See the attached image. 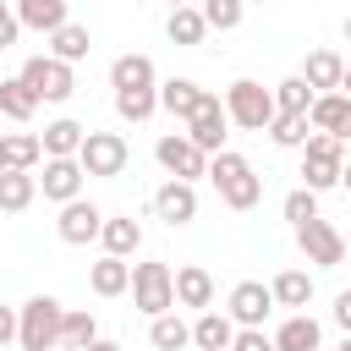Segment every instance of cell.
<instances>
[{"mask_svg":"<svg viewBox=\"0 0 351 351\" xmlns=\"http://www.w3.org/2000/svg\"><path fill=\"white\" fill-rule=\"evenodd\" d=\"M208 181H214L219 203H225V208H236V214L258 208V197H263V176H258L241 154H230V148L208 154Z\"/></svg>","mask_w":351,"mask_h":351,"instance_id":"obj_1","label":"cell"},{"mask_svg":"<svg viewBox=\"0 0 351 351\" xmlns=\"http://www.w3.org/2000/svg\"><path fill=\"white\" fill-rule=\"evenodd\" d=\"M60 318H66V307H60L55 296H27V302L16 307V346H22V351H49V346H60Z\"/></svg>","mask_w":351,"mask_h":351,"instance_id":"obj_2","label":"cell"},{"mask_svg":"<svg viewBox=\"0 0 351 351\" xmlns=\"http://www.w3.org/2000/svg\"><path fill=\"white\" fill-rule=\"evenodd\" d=\"M219 104H225L230 126H241V132H269V121H274V93L263 82H252V77H236Z\"/></svg>","mask_w":351,"mask_h":351,"instance_id":"obj_3","label":"cell"},{"mask_svg":"<svg viewBox=\"0 0 351 351\" xmlns=\"http://www.w3.org/2000/svg\"><path fill=\"white\" fill-rule=\"evenodd\" d=\"M340 170H346V143L313 132L302 143V186L307 192H329V186H340Z\"/></svg>","mask_w":351,"mask_h":351,"instance_id":"obj_4","label":"cell"},{"mask_svg":"<svg viewBox=\"0 0 351 351\" xmlns=\"http://www.w3.org/2000/svg\"><path fill=\"white\" fill-rule=\"evenodd\" d=\"M132 307L159 318V313H176V274L165 263H132Z\"/></svg>","mask_w":351,"mask_h":351,"instance_id":"obj_5","label":"cell"},{"mask_svg":"<svg viewBox=\"0 0 351 351\" xmlns=\"http://www.w3.org/2000/svg\"><path fill=\"white\" fill-rule=\"evenodd\" d=\"M16 77L33 88V99H38V104H66V99L77 93L71 66H66V60H55V55H33V60H22V71H16Z\"/></svg>","mask_w":351,"mask_h":351,"instance_id":"obj_6","label":"cell"},{"mask_svg":"<svg viewBox=\"0 0 351 351\" xmlns=\"http://www.w3.org/2000/svg\"><path fill=\"white\" fill-rule=\"evenodd\" d=\"M126 159H132V148H126V137L121 132H82V148H77V165H82V176H121L126 170Z\"/></svg>","mask_w":351,"mask_h":351,"instance_id":"obj_7","label":"cell"},{"mask_svg":"<svg viewBox=\"0 0 351 351\" xmlns=\"http://www.w3.org/2000/svg\"><path fill=\"white\" fill-rule=\"evenodd\" d=\"M154 159L165 165L170 181H197V176H208V154H203L186 132H165V137L154 143Z\"/></svg>","mask_w":351,"mask_h":351,"instance_id":"obj_8","label":"cell"},{"mask_svg":"<svg viewBox=\"0 0 351 351\" xmlns=\"http://www.w3.org/2000/svg\"><path fill=\"white\" fill-rule=\"evenodd\" d=\"M296 247H302V258L307 263H318V269H335V263H346V236L318 214V219H307V225H296Z\"/></svg>","mask_w":351,"mask_h":351,"instance_id":"obj_9","label":"cell"},{"mask_svg":"<svg viewBox=\"0 0 351 351\" xmlns=\"http://www.w3.org/2000/svg\"><path fill=\"white\" fill-rule=\"evenodd\" d=\"M99 225H104V214H99L88 197H71V203H60L55 236H60L66 247H88V241H99Z\"/></svg>","mask_w":351,"mask_h":351,"instance_id":"obj_10","label":"cell"},{"mask_svg":"<svg viewBox=\"0 0 351 351\" xmlns=\"http://www.w3.org/2000/svg\"><path fill=\"white\" fill-rule=\"evenodd\" d=\"M225 126H230L225 104H219L214 93H203V104H197V110H192V121H186V137H192L203 154H219V148H225Z\"/></svg>","mask_w":351,"mask_h":351,"instance_id":"obj_11","label":"cell"},{"mask_svg":"<svg viewBox=\"0 0 351 351\" xmlns=\"http://www.w3.org/2000/svg\"><path fill=\"white\" fill-rule=\"evenodd\" d=\"M269 313H274V296H269L263 280H241V285L230 291V324H241V329H263Z\"/></svg>","mask_w":351,"mask_h":351,"instance_id":"obj_12","label":"cell"},{"mask_svg":"<svg viewBox=\"0 0 351 351\" xmlns=\"http://www.w3.org/2000/svg\"><path fill=\"white\" fill-rule=\"evenodd\" d=\"M154 214L176 230V225H192L197 219V186L192 181H165L159 192H154Z\"/></svg>","mask_w":351,"mask_h":351,"instance_id":"obj_13","label":"cell"},{"mask_svg":"<svg viewBox=\"0 0 351 351\" xmlns=\"http://www.w3.org/2000/svg\"><path fill=\"white\" fill-rule=\"evenodd\" d=\"M33 181H38V192H44L49 203L82 197V165H77V159H44V176H33Z\"/></svg>","mask_w":351,"mask_h":351,"instance_id":"obj_14","label":"cell"},{"mask_svg":"<svg viewBox=\"0 0 351 351\" xmlns=\"http://www.w3.org/2000/svg\"><path fill=\"white\" fill-rule=\"evenodd\" d=\"M307 126L346 143V137H351V99H346V93H318L313 110H307Z\"/></svg>","mask_w":351,"mask_h":351,"instance_id":"obj_15","label":"cell"},{"mask_svg":"<svg viewBox=\"0 0 351 351\" xmlns=\"http://www.w3.org/2000/svg\"><path fill=\"white\" fill-rule=\"evenodd\" d=\"M110 88L115 93H137V88H159V71L148 55H115L110 66Z\"/></svg>","mask_w":351,"mask_h":351,"instance_id":"obj_16","label":"cell"},{"mask_svg":"<svg viewBox=\"0 0 351 351\" xmlns=\"http://www.w3.org/2000/svg\"><path fill=\"white\" fill-rule=\"evenodd\" d=\"M203 93H208V88H197L192 77H170V82H159V110H165V115H176V121L186 126V121H192V110L203 104Z\"/></svg>","mask_w":351,"mask_h":351,"instance_id":"obj_17","label":"cell"},{"mask_svg":"<svg viewBox=\"0 0 351 351\" xmlns=\"http://www.w3.org/2000/svg\"><path fill=\"white\" fill-rule=\"evenodd\" d=\"M99 241H104V252H110V258H132V252L143 247V225H137L132 214H104Z\"/></svg>","mask_w":351,"mask_h":351,"instance_id":"obj_18","label":"cell"},{"mask_svg":"<svg viewBox=\"0 0 351 351\" xmlns=\"http://www.w3.org/2000/svg\"><path fill=\"white\" fill-rule=\"evenodd\" d=\"M340 71H346V60H340L335 49H313V55H307V66H302L296 77H302L313 93H340Z\"/></svg>","mask_w":351,"mask_h":351,"instance_id":"obj_19","label":"cell"},{"mask_svg":"<svg viewBox=\"0 0 351 351\" xmlns=\"http://www.w3.org/2000/svg\"><path fill=\"white\" fill-rule=\"evenodd\" d=\"M82 121H71V115H60V121H49L44 126V137H38V148H44V159H77V148H82Z\"/></svg>","mask_w":351,"mask_h":351,"instance_id":"obj_20","label":"cell"},{"mask_svg":"<svg viewBox=\"0 0 351 351\" xmlns=\"http://www.w3.org/2000/svg\"><path fill=\"white\" fill-rule=\"evenodd\" d=\"M214 302V274L203 263H181L176 269V307H208Z\"/></svg>","mask_w":351,"mask_h":351,"instance_id":"obj_21","label":"cell"},{"mask_svg":"<svg viewBox=\"0 0 351 351\" xmlns=\"http://www.w3.org/2000/svg\"><path fill=\"white\" fill-rule=\"evenodd\" d=\"M318 346H324V329L313 313H291L274 335V351H318Z\"/></svg>","mask_w":351,"mask_h":351,"instance_id":"obj_22","label":"cell"},{"mask_svg":"<svg viewBox=\"0 0 351 351\" xmlns=\"http://www.w3.org/2000/svg\"><path fill=\"white\" fill-rule=\"evenodd\" d=\"M269 296H274V307H307L313 302V274L307 269H280L274 280H269Z\"/></svg>","mask_w":351,"mask_h":351,"instance_id":"obj_23","label":"cell"},{"mask_svg":"<svg viewBox=\"0 0 351 351\" xmlns=\"http://www.w3.org/2000/svg\"><path fill=\"white\" fill-rule=\"evenodd\" d=\"M16 22L33 27V33H55L71 16H66V0H16Z\"/></svg>","mask_w":351,"mask_h":351,"instance_id":"obj_24","label":"cell"},{"mask_svg":"<svg viewBox=\"0 0 351 351\" xmlns=\"http://www.w3.org/2000/svg\"><path fill=\"white\" fill-rule=\"evenodd\" d=\"M88 285H93V296H121L126 285H132V263L126 258H99L93 269H88Z\"/></svg>","mask_w":351,"mask_h":351,"instance_id":"obj_25","label":"cell"},{"mask_svg":"<svg viewBox=\"0 0 351 351\" xmlns=\"http://www.w3.org/2000/svg\"><path fill=\"white\" fill-rule=\"evenodd\" d=\"M230 340H236V324L225 313H197V324H192V346L197 351H230Z\"/></svg>","mask_w":351,"mask_h":351,"instance_id":"obj_26","label":"cell"},{"mask_svg":"<svg viewBox=\"0 0 351 351\" xmlns=\"http://www.w3.org/2000/svg\"><path fill=\"white\" fill-rule=\"evenodd\" d=\"M0 115H11L16 126L38 115V99H33V88L22 77H0Z\"/></svg>","mask_w":351,"mask_h":351,"instance_id":"obj_27","label":"cell"},{"mask_svg":"<svg viewBox=\"0 0 351 351\" xmlns=\"http://www.w3.org/2000/svg\"><path fill=\"white\" fill-rule=\"evenodd\" d=\"M165 33H170V44H186V49H192V44H203V38H208V22H203V11H197V5H176V11H170V22H165Z\"/></svg>","mask_w":351,"mask_h":351,"instance_id":"obj_28","label":"cell"},{"mask_svg":"<svg viewBox=\"0 0 351 351\" xmlns=\"http://www.w3.org/2000/svg\"><path fill=\"white\" fill-rule=\"evenodd\" d=\"M33 197H38L33 170H5V176H0V208H5V214H22Z\"/></svg>","mask_w":351,"mask_h":351,"instance_id":"obj_29","label":"cell"},{"mask_svg":"<svg viewBox=\"0 0 351 351\" xmlns=\"http://www.w3.org/2000/svg\"><path fill=\"white\" fill-rule=\"evenodd\" d=\"M88 49H93V38H88V27H77V22H66V27H55V33H49V55H55V60H66V66H77Z\"/></svg>","mask_w":351,"mask_h":351,"instance_id":"obj_30","label":"cell"},{"mask_svg":"<svg viewBox=\"0 0 351 351\" xmlns=\"http://www.w3.org/2000/svg\"><path fill=\"white\" fill-rule=\"evenodd\" d=\"M269 93H274V115H307V110H313V99H318L302 77H285V82H274Z\"/></svg>","mask_w":351,"mask_h":351,"instance_id":"obj_31","label":"cell"},{"mask_svg":"<svg viewBox=\"0 0 351 351\" xmlns=\"http://www.w3.org/2000/svg\"><path fill=\"white\" fill-rule=\"evenodd\" d=\"M148 340H154V351H181V346H192V324H181L176 313H159V318H148Z\"/></svg>","mask_w":351,"mask_h":351,"instance_id":"obj_32","label":"cell"},{"mask_svg":"<svg viewBox=\"0 0 351 351\" xmlns=\"http://www.w3.org/2000/svg\"><path fill=\"white\" fill-rule=\"evenodd\" d=\"M307 137H313L307 115H274V121H269V143H274V148H302Z\"/></svg>","mask_w":351,"mask_h":351,"instance_id":"obj_33","label":"cell"},{"mask_svg":"<svg viewBox=\"0 0 351 351\" xmlns=\"http://www.w3.org/2000/svg\"><path fill=\"white\" fill-rule=\"evenodd\" d=\"M197 11H203V22H208V27L230 33V27H241V16H247V0H203Z\"/></svg>","mask_w":351,"mask_h":351,"instance_id":"obj_34","label":"cell"},{"mask_svg":"<svg viewBox=\"0 0 351 351\" xmlns=\"http://www.w3.org/2000/svg\"><path fill=\"white\" fill-rule=\"evenodd\" d=\"M115 110L121 121H148L159 110V88H137V93H115Z\"/></svg>","mask_w":351,"mask_h":351,"instance_id":"obj_35","label":"cell"},{"mask_svg":"<svg viewBox=\"0 0 351 351\" xmlns=\"http://www.w3.org/2000/svg\"><path fill=\"white\" fill-rule=\"evenodd\" d=\"M38 137L33 132H16V137H5V170H33L38 165Z\"/></svg>","mask_w":351,"mask_h":351,"instance_id":"obj_36","label":"cell"},{"mask_svg":"<svg viewBox=\"0 0 351 351\" xmlns=\"http://www.w3.org/2000/svg\"><path fill=\"white\" fill-rule=\"evenodd\" d=\"M88 340H99V324H93V313H66V318H60V346L82 351Z\"/></svg>","mask_w":351,"mask_h":351,"instance_id":"obj_37","label":"cell"},{"mask_svg":"<svg viewBox=\"0 0 351 351\" xmlns=\"http://www.w3.org/2000/svg\"><path fill=\"white\" fill-rule=\"evenodd\" d=\"M280 208H285V219H291V225H307V219H318V192L296 186V192H291V197H285Z\"/></svg>","mask_w":351,"mask_h":351,"instance_id":"obj_38","label":"cell"},{"mask_svg":"<svg viewBox=\"0 0 351 351\" xmlns=\"http://www.w3.org/2000/svg\"><path fill=\"white\" fill-rule=\"evenodd\" d=\"M16 38H22V22H16V11L0 0V49H11Z\"/></svg>","mask_w":351,"mask_h":351,"instance_id":"obj_39","label":"cell"},{"mask_svg":"<svg viewBox=\"0 0 351 351\" xmlns=\"http://www.w3.org/2000/svg\"><path fill=\"white\" fill-rule=\"evenodd\" d=\"M5 340H16V307L0 302V351H5Z\"/></svg>","mask_w":351,"mask_h":351,"instance_id":"obj_40","label":"cell"},{"mask_svg":"<svg viewBox=\"0 0 351 351\" xmlns=\"http://www.w3.org/2000/svg\"><path fill=\"white\" fill-rule=\"evenodd\" d=\"M329 313H335V324H340V329H346V335H351V291H340V296H335V307H329Z\"/></svg>","mask_w":351,"mask_h":351,"instance_id":"obj_41","label":"cell"},{"mask_svg":"<svg viewBox=\"0 0 351 351\" xmlns=\"http://www.w3.org/2000/svg\"><path fill=\"white\" fill-rule=\"evenodd\" d=\"M82 351H121V340H88Z\"/></svg>","mask_w":351,"mask_h":351,"instance_id":"obj_42","label":"cell"},{"mask_svg":"<svg viewBox=\"0 0 351 351\" xmlns=\"http://www.w3.org/2000/svg\"><path fill=\"white\" fill-rule=\"evenodd\" d=\"M340 93L351 99V60H346V71H340Z\"/></svg>","mask_w":351,"mask_h":351,"instance_id":"obj_43","label":"cell"},{"mask_svg":"<svg viewBox=\"0 0 351 351\" xmlns=\"http://www.w3.org/2000/svg\"><path fill=\"white\" fill-rule=\"evenodd\" d=\"M340 186H346V192H351V159H346V170H340Z\"/></svg>","mask_w":351,"mask_h":351,"instance_id":"obj_44","label":"cell"},{"mask_svg":"<svg viewBox=\"0 0 351 351\" xmlns=\"http://www.w3.org/2000/svg\"><path fill=\"white\" fill-rule=\"evenodd\" d=\"M0 176H5V132H0Z\"/></svg>","mask_w":351,"mask_h":351,"instance_id":"obj_45","label":"cell"},{"mask_svg":"<svg viewBox=\"0 0 351 351\" xmlns=\"http://www.w3.org/2000/svg\"><path fill=\"white\" fill-rule=\"evenodd\" d=\"M335 351H351V335H346V340H340V346H335Z\"/></svg>","mask_w":351,"mask_h":351,"instance_id":"obj_46","label":"cell"},{"mask_svg":"<svg viewBox=\"0 0 351 351\" xmlns=\"http://www.w3.org/2000/svg\"><path fill=\"white\" fill-rule=\"evenodd\" d=\"M176 5H192V0H170V11H176Z\"/></svg>","mask_w":351,"mask_h":351,"instance_id":"obj_47","label":"cell"},{"mask_svg":"<svg viewBox=\"0 0 351 351\" xmlns=\"http://www.w3.org/2000/svg\"><path fill=\"white\" fill-rule=\"evenodd\" d=\"M49 351H71V346H49Z\"/></svg>","mask_w":351,"mask_h":351,"instance_id":"obj_48","label":"cell"},{"mask_svg":"<svg viewBox=\"0 0 351 351\" xmlns=\"http://www.w3.org/2000/svg\"><path fill=\"white\" fill-rule=\"evenodd\" d=\"M346 38H351V16H346Z\"/></svg>","mask_w":351,"mask_h":351,"instance_id":"obj_49","label":"cell"},{"mask_svg":"<svg viewBox=\"0 0 351 351\" xmlns=\"http://www.w3.org/2000/svg\"><path fill=\"white\" fill-rule=\"evenodd\" d=\"M346 252H351V236H346Z\"/></svg>","mask_w":351,"mask_h":351,"instance_id":"obj_50","label":"cell"},{"mask_svg":"<svg viewBox=\"0 0 351 351\" xmlns=\"http://www.w3.org/2000/svg\"><path fill=\"white\" fill-rule=\"evenodd\" d=\"M247 5H263V0H247Z\"/></svg>","mask_w":351,"mask_h":351,"instance_id":"obj_51","label":"cell"},{"mask_svg":"<svg viewBox=\"0 0 351 351\" xmlns=\"http://www.w3.org/2000/svg\"><path fill=\"white\" fill-rule=\"evenodd\" d=\"M269 351H274V346H269Z\"/></svg>","mask_w":351,"mask_h":351,"instance_id":"obj_52","label":"cell"}]
</instances>
